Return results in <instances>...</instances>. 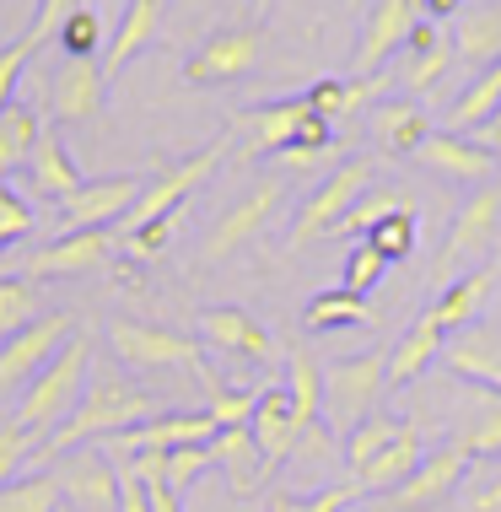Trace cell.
<instances>
[{"label": "cell", "instance_id": "obj_1", "mask_svg": "<svg viewBox=\"0 0 501 512\" xmlns=\"http://www.w3.org/2000/svg\"><path fill=\"white\" fill-rule=\"evenodd\" d=\"M151 415H157V399H151L146 389L124 383L119 372H92L81 405L71 410V421L38 442V448H33V464H54V459H65L71 448H87V442H103V437H114V432H130V426L151 421Z\"/></svg>", "mask_w": 501, "mask_h": 512}, {"label": "cell", "instance_id": "obj_2", "mask_svg": "<svg viewBox=\"0 0 501 512\" xmlns=\"http://www.w3.org/2000/svg\"><path fill=\"white\" fill-rule=\"evenodd\" d=\"M87 372H92V340L87 335H71V340L60 345V356H54V362L22 389L17 421L27 426L33 448L49 432H60V426L71 421V410L81 405V394H87Z\"/></svg>", "mask_w": 501, "mask_h": 512}, {"label": "cell", "instance_id": "obj_3", "mask_svg": "<svg viewBox=\"0 0 501 512\" xmlns=\"http://www.w3.org/2000/svg\"><path fill=\"white\" fill-rule=\"evenodd\" d=\"M383 389H388V351H361V356H345V362H329L324 367V415H329V426L351 437L372 415Z\"/></svg>", "mask_w": 501, "mask_h": 512}, {"label": "cell", "instance_id": "obj_4", "mask_svg": "<svg viewBox=\"0 0 501 512\" xmlns=\"http://www.w3.org/2000/svg\"><path fill=\"white\" fill-rule=\"evenodd\" d=\"M108 345H114V356H119L130 372H173V367H184V372H194L200 383L211 378V367H205V356H200V340L173 335V329L119 318V324L108 329Z\"/></svg>", "mask_w": 501, "mask_h": 512}, {"label": "cell", "instance_id": "obj_5", "mask_svg": "<svg viewBox=\"0 0 501 512\" xmlns=\"http://www.w3.org/2000/svg\"><path fill=\"white\" fill-rule=\"evenodd\" d=\"M367 189H372V162L367 157L340 162V168H334L324 184L302 200V211H297V221H291V232H286V248H308V243L324 238V232H334V227H340V216L351 211Z\"/></svg>", "mask_w": 501, "mask_h": 512}, {"label": "cell", "instance_id": "obj_6", "mask_svg": "<svg viewBox=\"0 0 501 512\" xmlns=\"http://www.w3.org/2000/svg\"><path fill=\"white\" fill-rule=\"evenodd\" d=\"M227 157V135L221 141H211L205 151H194V157H184V162H173V168H162L151 184L141 189V200H135V211L119 221V232H135V227H146V221H157V216H173L178 205H184L194 189L205 184V178L216 173V162Z\"/></svg>", "mask_w": 501, "mask_h": 512}, {"label": "cell", "instance_id": "obj_7", "mask_svg": "<svg viewBox=\"0 0 501 512\" xmlns=\"http://www.w3.org/2000/svg\"><path fill=\"white\" fill-rule=\"evenodd\" d=\"M496 221H501V184H480L475 195L458 205V216L448 227L442 259H437V270H431V286H437V292H448V281H453L458 265H469L480 248L496 243Z\"/></svg>", "mask_w": 501, "mask_h": 512}, {"label": "cell", "instance_id": "obj_8", "mask_svg": "<svg viewBox=\"0 0 501 512\" xmlns=\"http://www.w3.org/2000/svg\"><path fill=\"white\" fill-rule=\"evenodd\" d=\"M426 22V0H378L372 17L361 22V44H356V60H351V81H372L383 71V60L394 49L410 44V33Z\"/></svg>", "mask_w": 501, "mask_h": 512}, {"label": "cell", "instance_id": "obj_9", "mask_svg": "<svg viewBox=\"0 0 501 512\" xmlns=\"http://www.w3.org/2000/svg\"><path fill=\"white\" fill-rule=\"evenodd\" d=\"M259 49H264L259 27H221V33H211L189 54L184 81L189 87H227V81H243L259 65Z\"/></svg>", "mask_w": 501, "mask_h": 512}, {"label": "cell", "instance_id": "obj_10", "mask_svg": "<svg viewBox=\"0 0 501 512\" xmlns=\"http://www.w3.org/2000/svg\"><path fill=\"white\" fill-rule=\"evenodd\" d=\"M54 480H60V496L65 507H81V512H119V464L108 459L97 442L87 448H71L65 459H54Z\"/></svg>", "mask_w": 501, "mask_h": 512}, {"label": "cell", "instance_id": "obj_11", "mask_svg": "<svg viewBox=\"0 0 501 512\" xmlns=\"http://www.w3.org/2000/svg\"><path fill=\"white\" fill-rule=\"evenodd\" d=\"M71 329H76L71 313H44L38 324H27L22 335H11L6 345H0V394L27 389V383L60 356V345L71 340Z\"/></svg>", "mask_w": 501, "mask_h": 512}, {"label": "cell", "instance_id": "obj_12", "mask_svg": "<svg viewBox=\"0 0 501 512\" xmlns=\"http://www.w3.org/2000/svg\"><path fill=\"white\" fill-rule=\"evenodd\" d=\"M141 178L135 173H119V178H87L71 200H60V227L65 232H87V227H114L135 211L141 200Z\"/></svg>", "mask_w": 501, "mask_h": 512}, {"label": "cell", "instance_id": "obj_13", "mask_svg": "<svg viewBox=\"0 0 501 512\" xmlns=\"http://www.w3.org/2000/svg\"><path fill=\"white\" fill-rule=\"evenodd\" d=\"M114 248H119V232H114V227L60 232L54 243H44L33 259H27V281H54V275H87V270H103Z\"/></svg>", "mask_w": 501, "mask_h": 512}, {"label": "cell", "instance_id": "obj_14", "mask_svg": "<svg viewBox=\"0 0 501 512\" xmlns=\"http://www.w3.org/2000/svg\"><path fill=\"white\" fill-rule=\"evenodd\" d=\"M464 469H469V453L458 448V437L448 442V448H437V453H426L421 469L405 480V486H394L383 496V512H421V507H437V502H448L453 486L464 480Z\"/></svg>", "mask_w": 501, "mask_h": 512}, {"label": "cell", "instance_id": "obj_15", "mask_svg": "<svg viewBox=\"0 0 501 512\" xmlns=\"http://www.w3.org/2000/svg\"><path fill=\"white\" fill-rule=\"evenodd\" d=\"M103 92H108L103 60H65L49 81V114L60 124H92L103 114Z\"/></svg>", "mask_w": 501, "mask_h": 512}, {"label": "cell", "instance_id": "obj_16", "mask_svg": "<svg viewBox=\"0 0 501 512\" xmlns=\"http://www.w3.org/2000/svg\"><path fill=\"white\" fill-rule=\"evenodd\" d=\"M442 367H448L453 378L496 394L501 389V340H496V329H485V324L453 329V340L442 345Z\"/></svg>", "mask_w": 501, "mask_h": 512}, {"label": "cell", "instance_id": "obj_17", "mask_svg": "<svg viewBox=\"0 0 501 512\" xmlns=\"http://www.w3.org/2000/svg\"><path fill=\"white\" fill-rule=\"evenodd\" d=\"M415 157L426 162L437 178H448V184H485V178L496 173V151H485L480 141H469V135H426V146L415 151Z\"/></svg>", "mask_w": 501, "mask_h": 512}, {"label": "cell", "instance_id": "obj_18", "mask_svg": "<svg viewBox=\"0 0 501 512\" xmlns=\"http://www.w3.org/2000/svg\"><path fill=\"white\" fill-rule=\"evenodd\" d=\"M275 200H281V184L270 178V184H259L248 200L232 205V211L216 221V232L205 238V265H216V259L238 254L243 243H254V238H259V227H264V221H270V211H275Z\"/></svg>", "mask_w": 501, "mask_h": 512}, {"label": "cell", "instance_id": "obj_19", "mask_svg": "<svg viewBox=\"0 0 501 512\" xmlns=\"http://www.w3.org/2000/svg\"><path fill=\"white\" fill-rule=\"evenodd\" d=\"M200 340L216 345V351L248 356V362H270L275 356L270 329H264L254 313H243V308H205L200 313Z\"/></svg>", "mask_w": 501, "mask_h": 512}, {"label": "cell", "instance_id": "obj_20", "mask_svg": "<svg viewBox=\"0 0 501 512\" xmlns=\"http://www.w3.org/2000/svg\"><path fill=\"white\" fill-rule=\"evenodd\" d=\"M308 98H281V103H264V108H248L238 114V124L248 130V157H270V151H291L297 141V130L308 124Z\"/></svg>", "mask_w": 501, "mask_h": 512}, {"label": "cell", "instance_id": "obj_21", "mask_svg": "<svg viewBox=\"0 0 501 512\" xmlns=\"http://www.w3.org/2000/svg\"><path fill=\"white\" fill-rule=\"evenodd\" d=\"M248 432H254V442H259V453H264L270 469L297 453L302 426H297V415H291V399H286L281 383H275V389H259V410H254V421H248Z\"/></svg>", "mask_w": 501, "mask_h": 512}, {"label": "cell", "instance_id": "obj_22", "mask_svg": "<svg viewBox=\"0 0 501 512\" xmlns=\"http://www.w3.org/2000/svg\"><path fill=\"white\" fill-rule=\"evenodd\" d=\"M211 464L227 475V486L238 496H254L264 480H270V464H264V453H259V442L248 426H232V432L211 437Z\"/></svg>", "mask_w": 501, "mask_h": 512}, {"label": "cell", "instance_id": "obj_23", "mask_svg": "<svg viewBox=\"0 0 501 512\" xmlns=\"http://www.w3.org/2000/svg\"><path fill=\"white\" fill-rule=\"evenodd\" d=\"M27 178H33V189L44 200H71L76 189L87 184L76 168V157H71V146H65L60 130H49V124H44V135H38L33 157H27Z\"/></svg>", "mask_w": 501, "mask_h": 512}, {"label": "cell", "instance_id": "obj_24", "mask_svg": "<svg viewBox=\"0 0 501 512\" xmlns=\"http://www.w3.org/2000/svg\"><path fill=\"white\" fill-rule=\"evenodd\" d=\"M157 22H162V0H130V6H124V17H119L114 33H108V49H103V76L108 81H114L124 65L151 44Z\"/></svg>", "mask_w": 501, "mask_h": 512}, {"label": "cell", "instance_id": "obj_25", "mask_svg": "<svg viewBox=\"0 0 501 512\" xmlns=\"http://www.w3.org/2000/svg\"><path fill=\"white\" fill-rule=\"evenodd\" d=\"M442 345H448V329H442L431 313H421V318H415L410 335L399 340L394 351H388V383H394V389L415 383V378H421V372L442 356Z\"/></svg>", "mask_w": 501, "mask_h": 512}, {"label": "cell", "instance_id": "obj_26", "mask_svg": "<svg viewBox=\"0 0 501 512\" xmlns=\"http://www.w3.org/2000/svg\"><path fill=\"white\" fill-rule=\"evenodd\" d=\"M496 275L501 265H480V270H469V275H458V281L442 292L437 302H431V318H437L442 329H464V324H475V313L485 308V297H491V286H496Z\"/></svg>", "mask_w": 501, "mask_h": 512}, {"label": "cell", "instance_id": "obj_27", "mask_svg": "<svg viewBox=\"0 0 501 512\" xmlns=\"http://www.w3.org/2000/svg\"><path fill=\"white\" fill-rule=\"evenodd\" d=\"M421 459H426V453H421V432H415V426H405L394 448H383L378 459H372L367 469H356L351 480H356L361 491H378V496H388L394 486H405V480L415 475V469H421Z\"/></svg>", "mask_w": 501, "mask_h": 512}, {"label": "cell", "instance_id": "obj_28", "mask_svg": "<svg viewBox=\"0 0 501 512\" xmlns=\"http://www.w3.org/2000/svg\"><path fill=\"white\" fill-rule=\"evenodd\" d=\"M372 135H378L383 151H394V157H410V151L426 146L431 124H426V114H421V108H415L410 98H399V103H378V108H372Z\"/></svg>", "mask_w": 501, "mask_h": 512}, {"label": "cell", "instance_id": "obj_29", "mask_svg": "<svg viewBox=\"0 0 501 512\" xmlns=\"http://www.w3.org/2000/svg\"><path fill=\"white\" fill-rule=\"evenodd\" d=\"M38 135H44V119H38L33 103H17V98H11L6 108H0V184H6V173L27 168Z\"/></svg>", "mask_w": 501, "mask_h": 512}, {"label": "cell", "instance_id": "obj_30", "mask_svg": "<svg viewBox=\"0 0 501 512\" xmlns=\"http://www.w3.org/2000/svg\"><path fill=\"white\" fill-rule=\"evenodd\" d=\"M286 399H291V415H297L302 432L318 426V415H324V367H318L313 351H302V345L286 356Z\"/></svg>", "mask_w": 501, "mask_h": 512}, {"label": "cell", "instance_id": "obj_31", "mask_svg": "<svg viewBox=\"0 0 501 512\" xmlns=\"http://www.w3.org/2000/svg\"><path fill=\"white\" fill-rule=\"evenodd\" d=\"M458 60H469V65L501 60V6H475L458 22Z\"/></svg>", "mask_w": 501, "mask_h": 512}, {"label": "cell", "instance_id": "obj_32", "mask_svg": "<svg viewBox=\"0 0 501 512\" xmlns=\"http://www.w3.org/2000/svg\"><path fill=\"white\" fill-rule=\"evenodd\" d=\"M405 426H410V421H399V415H367V421H361L356 432L345 437V469H351V475H356V469H367L383 448H394Z\"/></svg>", "mask_w": 501, "mask_h": 512}, {"label": "cell", "instance_id": "obj_33", "mask_svg": "<svg viewBox=\"0 0 501 512\" xmlns=\"http://www.w3.org/2000/svg\"><path fill=\"white\" fill-rule=\"evenodd\" d=\"M302 324H308L313 335L318 329L329 335V329H345V324H372V308H367V297H356L340 286V292H318L308 302V313H302Z\"/></svg>", "mask_w": 501, "mask_h": 512}, {"label": "cell", "instance_id": "obj_34", "mask_svg": "<svg viewBox=\"0 0 501 512\" xmlns=\"http://www.w3.org/2000/svg\"><path fill=\"white\" fill-rule=\"evenodd\" d=\"M399 211H415V205L399 195V189H367V195H361L351 211L340 216V238H367L372 227H378V221H388V216H399Z\"/></svg>", "mask_w": 501, "mask_h": 512}, {"label": "cell", "instance_id": "obj_35", "mask_svg": "<svg viewBox=\"0 0 501 512\" xmlns=\"http://www.w3.org/2000/svg\"><path fill=\"white\" fill-rule=\"evenodd\" d=\"M65 496H60V480L54 469L44 475H17L11 486H0V512H60Z\"/></svg>", "mask_w": 501, "mask_h": 512}, {"label": "cell", "instance_id": "obj_36", "mask_svg": "<svg viewBox=\"0 0 501 512\" xmlns=\"http://www.w3.org/2000/svg\"><path fill=\"white\" fill-rule=\"evenodd\" d=\"M496 108H501V60H496V65H485V76L464 92V98L453 103V114H448V119H453V135L480 130V124L496 114Z\"/></svg>", "mask_w": 501, "mask_h": 512}, {"label": "cell", "instance_id": "obj_37", "mask_svg": "<svg viewBox=\"0 0 501 512\" xmlns=\"http://www.w3.org/2000/svg\"><path fill=\"white\" fill-rule=\"evenodd\" d=\"M205 399H211V421H216V432H232V426H248L254 421V410H259V389H227L221 383V372H211V378L200 383Z\"/></svg>", "mask_w": 501, "mask_h": 512}, {"label": "cell", "instance_id": "obj_38", "mask_svg": "<svg viewBox=\"0 0 501 512\" xmlns=\"http://www.w3.org/2000/svg\"><path fill=\"white\" fill-rule=\"evenodd\" d=\"M38 292L27 275H0V345H6L11 335H22L27 324H38Z\"/></svg>", "mask_w": 501, "mask_h": 512}, {"label": "cell", "instance_id": "obj_39", "mask_svg": "<svg viewBox=\"0 0 501 512\" xmlns=\"http://www.w3.org/2000/svg\"><path fill=\"white\" fill-rule=\"evenodd\" d=\"M54 38H60L65 60H97V49H103V17H97L92 6H76Z\"/></svg>", "mask_w": 501, "mask_h": 512}, {"label": "cell", "instance_id": "obj_40", "mask_svg": "<svg viewBox=\"0 0 501 512\" xmlns=\"http://www.w3.org/2000/svg\"><path fill=\"white\" fill-rule=\"evenodd\" d=\"M44 49V38L33 33V27H27V33L17 38V44H6L0 49V108H6L11 98H17V81H22V71L27 65H33V54Z\"/></svg>", "mask_w": 501, "mask_h": 512}, {"label": "cell", "instance_id": "obj_41", "mask_svg": "<svg viewBox=\"0 0 501 512\" xmlns=\"http://www.w3.org/2000/svg\"><path fill=\"white\" fill-rule=\"evenodd\" d=\"M367 243L378 248L388 265H394V259H410V248H415V211H399V216L378 221V227L367 232Z\"/></svg>", "mask_w": 501, "mask_h": 512}, {"label": "cell", "instance_id": "obj_42", "mask_svg": "<svg viewBox=\"0 0 501 512\" xmlns=\"http://www.w3.org/2000/svg\"><path fill=\"white\" fill-rule=\"evenodd\" d=\"M205 469H211V442H189V448H173V453H167V480H162V486L184 496L194 480L205 475Z\"/></svg>", "mask_w": 501, "mask_h": 512}, {"label": "cell", "instance_id": "obj_43", "mask_svg": "<svg viewBox=\"0 0 501 512\" xmlns=\"http://www.w3.org/2000/svg\"><path fill=\"white\" fill-rule=\"evenodd\" d=\"M38 227L33 205H27L11 184H0V254H11V243H22Z\"/></svg>", "mask_w": 501, "mask_h": 512}, {"label": "cell", "instance_id": "obj_44", "mask_svg": "<svg viewBox=\"0 0 501 512\" xmlns=\"http://www.w3.org/2000/svg\"><path fill=\"white\" fill-rule=\"evenodd\" d=\"M27 459H33V437H27V426L17 421V415H0V486H11Z\"/></svg>", "mask_w": 501, "mask_h": 512}, {"label": "cell", "instance_id": "obj_45", "mask_svg": "<svg viewBox=\"0 0 501 512\" xmlns=\"http://www.w3.org/2000/svg\"><path fill=\"white\" fill-rule=\"evenodd\" d=\"M173 232H178V211L146 221V227H135V232H119V243H124V254H130V259H157L162 248L173 243Z\"/></svg>", "mask_w": 501, "mask_h": 512}, {"label": "cell", "instance_id": "obj_46", "mask_svg": "<svg viewBox=\"0 0 501 512\" xmlns=\"http://www.w3.org/2000/svg\"><path fill=\"white\" fill-rule=\"evenodd\" d=\"M383 270H388V259L372 248L367 238H361L356 248H351V259H345V292H356V297H367L372 286L383 281Z\"/></svg>", "mask_w": 501, "mask_h": 512}, {"label": "cell", "instance_id": "obj_47", "mask_svg": "<svg viewBox=\"0 0 501 512\" xmlns=\"http://www.w3.org/2000/svg\"><path fill=\"white\" fill-rule=\"evenodd\" d=\"M448 65H453V49L448 44H437V49H426V54H410L405 76H399V81H405V98H410V92H431Z\"/></svg>", "mask_w": 501, "mask_h": 512}, {"label": "cell", "instance_id": "obj_48", "mask_svg": "<svg viewBox=\"0 0 501 512\" xmlns=\"http://www.w3.org/2000/svg\"><path fill=\"white\" fill-rule=\"evenodd\" d=\"M458 448H464L469 459H501V399L480 415V421H469V432L458 437Z\"/></svg>", "mask_w": 501, "mask_h": 512}, {"label": "cell", "instance_id": "obj_49", "mask_svg": "<svg viewBox=\"0 0 501 512\" xmlns=\"http://www.w3.org/2000/svg\"><path fill=\"white\" fill-rule=\"evenodd\" d=\"M361 496V486L351 480V486H324L313 496H275V512H345Z\"/></svg>", "mask_w": 501, "mask_h": 512}, {"label": "cell", "instance_id": "obj_50", "mask_svg": "<svg viewBox=\"0 0 501 512\" xmlns=\"http://www.w3.org/2000/svg\"><path fill=\"white\" fill-rule=\"evenodd\" d=\"M76 6H87V0H38V17L27 22V27H33L38 38H54V33H60V22L71 17Z\"/></svg>", "mask_w": 501, "mask_h": 512}, {"label": "cell", "instance_id": "obj_51", "mask_svg": "<svg viewBox=\"0 0 501 512\" xmlns=\"http://www.w3.org/2000/svg\"><path fill=\"white\" fill-rule=\"evenodd\" d=\"M469 512H501V475L469 491Z\"/></svg>", "mask_w": 501, "mask_h": 512}, {"label": "cell", "instance_id": "obj_52", "mask_svg": "<svg viewBox=\"0 0 501 512\" xmlns=\"http://www.w3.org/2000/svg\"><path fill=\"white\" fill-rule=\"evenodd\" d=\"M475 141H480L485 151H496V157H501V108H496V114L480 124V135H475Z\"/></svg>", "mask_w": 501, "mask_h": 512}, {"label": "cell", "instance_id": "obj_53", "mask_svg": "<svg viewBox=\"0 0 501 512\" xmlns=\"http://www.w3.org/2000/svg\"><path fill=\"white\" fill-rule=\"evenodd\" d=\"M146 491H151V512H184V507H178V491H167L162 480H157V486H146Z\"/></svg>", "mask_w": 501, "mask_h": 512}, {"label": "cell", "instance_id": "obj_54", "mask_svg": "<svg viewBox=\"0 0 501 512\" xmlns=\"http://www.w3.org/2000/svg\"><path fill=\"white\" fill-rule=\"evenodd\" d=\"M458 6H464V0H426V17H431V22H442V17H453Z\"/></svg>", "mask_w": 501, "mask_h": 512}, {"label": "cell", "instance_id": "obj_55", "mask_svg": "<svg viewBox=\"0 0 501 512\" xmlns=\"http://www.w3.org/2000/svg\"><path fill=\"white\" fill-rule=\"evenodd\" d=\"M60 512H81V507H60Z\"/></svg>", "mask_w": 501, "mask_h": 512}]
</instances>
